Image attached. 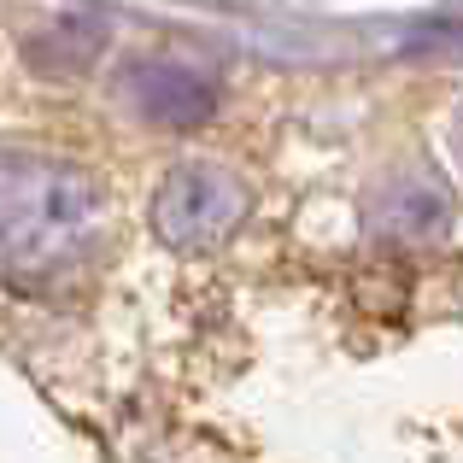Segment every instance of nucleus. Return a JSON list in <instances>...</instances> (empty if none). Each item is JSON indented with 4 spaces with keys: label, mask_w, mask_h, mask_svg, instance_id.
I'll list each match as a JSON object with an SVG mask.
<instances>
[{
    "label": "nucleus",
    "mask_w": 463,
    "mask_h": 463,
    "mask_svg": "<svg viewBox=\"0 0 463 463\" xmlns=\"http://www.w3.org/2000/svg\"><path fill=\"white\" fill-rule=\"evenodd\" d=\"M252 188L229 165H176L153 194V235L176 252H205L247 223Z\"/></svg>",
    "instance_id": "nucleus-2"
},
{
    "label": "nucleus",
    "mask_w": 463,
    "mask_h": 463,
    "mask_svg": "<svg viewBox=\"0 0 463 463\" xmlns=\"http://www.w3.org/2000/svg\"><path fill=\"white\" fill-rule=\"evenodd\" d=\"M452 153H458V165H463V106H458V118H452Z\"/></svg>",
    "instance_id": "nucleus-6"
},
{
    "label": "nucleus",
    "mask_w": 463,
    "mask_h": 463,
    "mask_svg": "<svg viewBox=\"0 0 463 463\" xmlns=\"http://www.w3.org/2000/svg\"><path fill=\"white\" fill-rule=\"evenodd\" d=\"M106 35L112 30L94 12H65V18H53L47 30H35L24 42V59H30L35 77H82L106 53Z\"/></svg>",
    "instance_id": "nucleus-5"
},
{
    "label": "nucleus",
    "mask_w": 463,
    "mask_h": 463,
    "mask_svg": "<svg viewBox=\"0 0 463 463\" xmlns=\"http://www.w3.org/2000/svg\"><path fill=\"white\" fill-rule=\"evenodd\" d=\"M106 235V182L59 153H0V276L53 282Z\"/></svg>",
    "instance_id": "nucleus-1"
},
{
    "label": "nucleus",
    "mask_w": 463,
    "mask_h": 463,
    "mask_svg": "<svg viewBox=\"0 0 463 463\" xmlns=\"http://www.w3.org/2000/svg\"><path fill=\"white\" fill-rule=\"evenodd\" d=\"M118 94L141 124H158V129H200L217 112V82L165 53L129 59L124 77H118Z\"/></svg>",
    "instance_id": "nucleus-3"
},
{
    "label": "nucleus",
    "mask_w": 463,
    "mask_h": 463,
    "mask_svg": "<svg viewBox=\"0 0 463 463\" xmlns=\"http://www.w3.org/2000/svg\"><path fill=\"white\" fill-rule=\"evenodd\" d=\"M364 229L382 247H434L452 229V200L429 170H393L364 200Z\"/></svg>",
    "instance_id": "nucleus-4"
}]
</instances>
